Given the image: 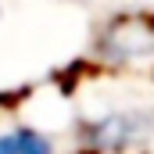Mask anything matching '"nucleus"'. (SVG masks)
<instances>
[{
  "label": "nucleus",
  "mask_w": 154,
  "mask_h": 154,
  "mask_svg": "<svg viewBox=\"0 0 154 154\" xmlns=\"http://www.w3.org/2000/svg\"><path fill=\"white\" fill-rule=\"evenodd\" d=\"M154 136L151 108H118L79 125V143L90 154H129L143 151Z\"/></svg>",
  "instance_id": "f257e3e1"
},
{
  "label": "nucleus",
  "mask_w": 154,
  "mask_h": 154,
  "mask_svg": "<svg viewBox=\"0 0 154 154\" xmlns=\"http://www.w3.org/2000/svg\"><path fill=\"white\" fill-rule=\"evenodd\" d=\"M0 154H54V143L32 125H14L0 133Z\"/></svg>",
  "instance_id": "f03ea898"
}]
</instances>
